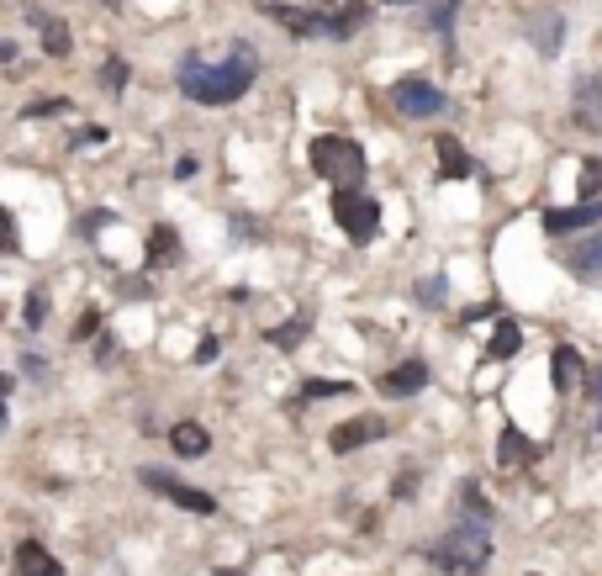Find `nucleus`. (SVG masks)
Masks as SVG:
<instances>
[{
  "label": "nucleus",
  "mask_w": 602,
  "mask_h": 576,
  "mask_svg": "<svg viewBox=\"0 0 602 576\" xmlns=\"http://www.w3.org/2000/svg\"><path fill=\"white\" fill-rule=\"evenodd\" d=\"M254 69H259V59H254V48H233V59H217V64H206V59H185L180 64V90L191 101H201V106H233L243 90L254 85Z\"/></svg>",
  "instance_id": "nucleus-1"
},
{
  "label": "nucleus",
  "mask_w": 602,
  "mask_h": 576,
  "mask_svg": "<svg viewBox=\"0 0 602 576\" xmlns=\"http://www.w3.org/2000/svg\"><path fill=\"white\" fill-rule=\"evenodd\" d=\"M428 555L444 576H481L492 561V534H486V524H455Z\"/></svg>",
  "instance_id": "nucleus-2"
},
{
  "label": "nucleus",
  "mask_w": 602,
  "mask_h": 576,
  "mask_svg": "<svg viewBox=\"0 0 602 576\" xmlns=\"http://www.w3.org/2000/svg\"><path fill=\"white\" fill-rule=\"evenodd\" d=\"M312 170L333 180L338 191H360V180H365V148L354 143V138H312Z\"/></svg>",
  "instance_id": "nucleus-3"
},
{
  "label": "nucleus",
  "mask_w": 602,
  "mask_h": 576,
  "mask_svg": "<svg viewBox=\"0 0 602 576\" xmlns=\"http://www.w3.org/2000/svg\"><path fill=\"white\" fill-rule=\"evenodd\" d=\"M333 217L354 244H370L381 233V201L365 196V191H333Z\"/></svg>",
  "instance_id": "nucleus-4"
},
{
  "label": "nucleus",
  "mask_w": 602,
  "mask_h": 576,
  "mask_svg": "<svg viewBox=\"0 0 602 576\" xmlns=\"http://www.w3.org/2000/svg\"><path fill=\"white\" fill-rule=\"evenodd\" d=\"M391 106H397L402 117H412V122H428V117H439L449 101H444L439 85H428V80H418V74H412V80H397V85H391Z\"/></svg>",
  "instance_id": "nucleus-5"
},
{
  "label": "nucleus",
  "mask_w": 602,
  "mask_h": 576,
  "mask_svg": "<svg viewBox=\"0 0 602 576\" xmlns=\"http://www.w3.org/2000/svg\"><path fill=\"white\" fill-rule=\"evenodd\" d=\"M143 487H148V492H159V497H169V503H175V508H185V513H217L212 492L185 487V481H175L169 471H154V466H148V471H143Z\"/></svg>",
  "instance_id": "nucleus-6"
},
{
  "label": "nucleus",
  "mask_w": 602,
  "mask_h": 576,
  "mask_svg": "<svg viewBox=\"0 0 602 576\" xmlns=\"http://www.w3.org/2000/svg\"><path fill=\"white\" fill-rule=\"evenodd\" d=\"M365 16H370L365 0H328V11H317V22H323L328 37H349L365 27Z\"/></svg>",
  "instance_id": "nucleus-7"
},
{
  "label": "nucleus",
  "mask_w": 602,
  "mask_h": 576,
  "mask_svg": "<svg viewBox=\"0 0 602 576\" xmlns=\"http://www.w3.org/2000/svg\"><path fill=\"white\" fill-rule=\"evenodd\" d=\"M381 434H386V423L375 418V413H365V418H349V423H338V429L328 434V444H333V455H349V450H360V444L381 439Z\"/></svg>",
  "instance_id": "nucleus-8"
},
{
  "label": "nucleus",
  "mask_w": 602,
  "mask_h": 576,
  "mask_svg": "<svg viewBox=\"0 0 602 576\" xmlns=\"http://www.w3.org/2000/svg\"><path fill=\"white\" fill-rule=\"evenodd\" d=\"M597 201H581V207H550L544 212V233H576V228H597Z\"/></svg>",
  "instance_id": "nucleus-9"
},
{
  "label": "nucleus",
  "mask_w": 602,
  "mask_h": 576,
  "mask_svg": "<svg viewBox=\"0 0 602 576\" xmlns=\"http://www.w3.org/2000/svg\"><path fill=\"white\" fill-rule=\"evenodd\" d=\"M423 381H428V365L407 360V365H397V370H386V376H381V392L386 397H412V392H423Z\"/></svg>",
  "instance_id": "nucleus-10"
},
{
  "label": "nucleus",
  "mask_w": 602,
  "mask_h": 576,
  "mask_svg": "<svg viewBox=\"0 0 602 576\" xmlns=\"http://www.w3.org/2000/svg\"><path fill=\"white\" fill-rule=\"evenodd\" d=\"M16 576H64V566L37 545V540H22L16 545Z\"/></svg>",
  "instance_id": "nucleus-11"
},
{
  "label": "nucleus",
  "mask_w": 602,
  "mask_h": 576,
  "mask_svg": "<svg viewBox=\"0 0 602 576\" xmlns=\"http://www.w3.org/2000/svg\"><path fill=\"white\" fill-rule=\"evenodd\" d=\"M169 444H175V455L196 460V455L212 450V434H206L201 423H175V429H169Z\"/></svg>",
  "instance_id": "nucleus-12"
},
{
  "label": "nucleus",
  "mask_w": 602,
  "mask_h": 576,
  "mask_svg": "<svg viewBox=\"0 0 602 576\" xmlns=\"http://www.w3.org/2000/svg\"><path fill=\"white\" fill-rule=\"evenodd\" d=\"M265 16H275L286 32H301V37H312V32H323V22H317V11H296V6H280V0H270Z\"/></svg>",
  "instance_id": "nucleus-13"
},
{
  "label": "nucleus",
  "mask_w": 602,
  "mask_h": 576,
  "mask_svg": "<svg viewBox=\"0 0 602 576\" xmlns=\"http://www.w3.org/2000/svg\"><path fill=\"white\" fill-rule=\"evenodd\" d=\"M32 27H37V37H43V48L53 53V59H64V53H69V27L59 22V16L32 11Z\"/></svg>",
  "instance_id": "nucleus-14"
},
{
  "label": "nucleus",
  "mask_w": 602,
  "mask_h": 576,
  "mask_svg": "<svg viewBox=\"0 0 602 576\" xmlns=\"http://www.w3.org/2000/svg\"><path fill=\"white\" fill-rule=\"evenodd\" d=\"M439 175H444V180H465V175H470V154H465L455 138H439Z\"/></svg>",
  "instance_id": "nucleus-15"
},
{
  "label": "nucleus",
  "mask_w": 602,
  "mask_h": 576,
  "mask_svg": "<svg viewBox=\"0 0 602 576\" xmlns=\"http://www.w3.org/2000/svg\"><path fill=\"white\" fill-rule=\"evenodd\" d=\"M576 101H581L576 117L597 127V122H602V80H581V85H576Z\"/></svg>",
  "instance_id": "nucleus-16"
},
{
  "label": "nucleus",
  "mask_w": 602,
  "mask_h": 576,
  "mask_svg": "<svg viewBox=\"0 0 602 576\" xmlns=\"http://www.w3.org/2000/svg\"><path fill=\"white\" fill-rule=\"evenodd\" d=\"M571 270L581 275V281H602V233L592 238L587 249H576V254H571Z\"/></svg>",
  "instance_id": "nucleus-17"
},
{
  "label": "nucleus",
  "mask_w": 602,
  "mask_h": 576,
  "mask_svg": "<svg viewBox=\"0 0 602 576\" xmlns=\"http://www.w3.org/2000/svg\"><path fill=\"white\" fill-rule=\"evenodd\" d=\"M576 376H581V355H576L571 344H560L555 349V392H571Z\"/></svg>",
  "instance_id": "nucleus-18"
},
{
  "label": "nucleus",
  "mask_w": 602,
  "mask_h": 576,
  "mask_svg": "<svg viewBox=\"0 0 602 576\" xmlns=\"http://www.w3.org/2000/svg\"><path fill=\"white\" fill-rule=\"evenodd\" d=\"M518 344H523L518 323H502V328L492 333V344H486V360H513V355H518Z\"/></svg>",
  "instance_id": "nucleus-19"
},
{
  "label": "nucleus",
  "mask_w": 602,
  "mask_h": 576,
  "mask_svg": "<svg viewBox=\"0 0 602 576\" xmlns=\"http://www.w3.org/2000/svg\"><path fill=\"white\" fill-rule=\"evenodd\" d=\"M529 444H523V434L518 429H502V444H497V460L502 466H529Z\"/></svg>",
  "instance_id": "nucleus-20"
},
{
  "label": "nucleus",
  "mask_w": 602,
  "mask_h": 576,
  "mask_svg": "<svg viewBox=\"0 0 602 576\" xmlns=\"http://www.w3.org/2000/svg\"><path fill=\"white\" fill-rule=\"evenodd\" d=\"M328 397H349V381H307L301 402H328Z\"/></svg>",
  "instance_id": "nucleus-21"
},
{
  "label": "nucleus",
  "mask_w": 602,
  "mask_h": 576,
  "mask_svg": "<svg viewBox=\"0 0 602 576\" xmlns=\"http://www.w3.org/2000/svg\"><path fill=\"white\" fill-rule=\"evenodd\" d=\"M576 191H581V201H597L602 196V164L597 159L581 164V185H576Z\"/></svg>",
  "instance_id": "nucleus-22"
},
{
  "label": "nucleus",
  "mask_w": 602,
  "mask_h": 576,
  "mask_svg": "<svg viewBox=\"0 0 602 576\" xmlns=\"http://www.w3.org/2000/svg\"><path fill=\"white\" fill-rule=\"evenodd\" d=\"M175 249H180V238L169 233V228H154V233H148V259H154V265H159L164 254H175Z\"/></svg>",
  "instance_id": "nucleus-23"
},
{
  "label": "nucleus",
  "mask_w": 602,
  "mask_h": 576,
  "mask_svg": "<svg viewBox=\"0 0 602 576\" xmlns=\"http://www.w3.org/2000/svg\"><path fill=\"white\" fill-rule=\"evenodd\" d=\"M534 43H539L544 53L560 48V16H550V22H534Z\"/></svg>",
  "instance_id": "nucleus-24"
},
{
  "label": "nucleus",
  "mask_w": 602,
  "mask_h": 576,
  "mask_svg": "<svg viewBox=\"0 0 602 576\" xmlns=\"http://www.w3.org/2000/svg\"><path fill=\"white\" fill-rule=\"evenodd\" d=\"M22 323H27V328H43V323H48V296H43V291H32V296H27Z\"/></svg>",
  "instance_id": "nucleus-25"
},
{
  "label": "nucleus",
  "mask_w": 602,
  "mask_h": 576,
  "mask_svg": "<svg viewBox=\"0 0 602 576\" xmlns=\"http://www.w3.org/2000/svg\"><path fill=\"white\" fill-rule=\"evenodd\" d=\"M307 328H312L307 318H296V323H286V328H275L270 344H301V339H307Z\"/></svg>",
  "instance_id": "nucleus-26"
},
{
  "label": "nucleus",
  "mask_w": 602,
  "mask_h": 576,
  "mask_svg": "<svg viewBox=\"0 0 602 576\" xmlns=\"http://www.w3.org/2000/svg\"><path fill=\"white\" fill-rule=\"evenodd\" d=\"M59 111H69L64 96H43V101H32V106H27V117H59Z\"/></svg>",
  "instance_id": "nucleus-27"
},
{
  "label": "nucleus",
  "mask_w": 602,
  "mask_h": 576,
  "mask_svg": "<svg viewBox=\"0 0 602 576\" xmlns=\"http://www.w3.org/2000/svg\"><path fill=\"white\" fill-rule=\"evenodd\" d=\"M101 85H106V90H122V85H127V64L111 59V64L101 69Z\"/></svg>",
  "instance_id": "nucleus-28"
},
{
  "label": "nucleus",
  "mask_w": 602,
  "mask_h": 576,
  "mask_svg": "<svg viewBox=\"0 0 602 576\" xmlns=\"http://www.w3.org/2000/svg\"><path fill=\"white\" fill-rule=\"evenodd\" d=\"M96 328H101V318H96V312H85V318L74 323V339H90V333H96Z\"/></svg>",
  "instance_id": "nucleus-29"
},
{
  "label": "nucleus",
  "mask_w": 602,
  "mask_h": 576,
  "mask_svg": "<svg viewBox=\"0 0 602 576\" xmlns=\"http://www.w3.org/2000/svg\"><path fill=\"white\" fill-rule=\"evenodd\" d=\"M217 355H222V344H217V339H201V349H196V360H201V365H212Z\"/></svg>",
  "instance_id": "nucleus-30"
},
{
  "label": "nucleus",
  "mask_w": 602,
  "mask_h": 576,
  "mask_svg": "<svg viewBox=\"0 0 602 576\" xmlns=\"http://www.w3.org/2000/svg\"><path fill=\"white\" fill-rule=\"evenodd\" d=\"M465 508H476V513H486V497H481L476 487H465Z\"/></svg>",
  "instance_id": "nucleus-31"
},
{
  "label": "nucleus",
  "mask_w": 602,
  "mask_h": 576,
  "mask_svg": "<svg viewBox=\"0 0 602 576\" xmlns=\"http://www.w3.org/2000/svg\"><path fill=\"white\" fill-rule=\"evenodd\" d=\"M0 228H6V249H16V217H11V212L0 217Z\"/></svg>",
  "instance_id": "nucleus-32"
},
{
  "label": "nucleus",
  "mask_w": 602,
  "mask_h": 576,
  "mask_svg": "<svg viewBox=\"0 0 602 576\" xmlns=\"http://www.w3.org/2000/svg\"><path fill=\"white\" fill-rule=\"evenodd\" d=\"M592 397H602V370H597V376H592Z\"/></svg>",
  "instance_id": "nucleus-33"
},
{
  "label": "nucleus",
  "mask_w": 602,
  "mask_h": 576,
  "mask_svg": "<svg viewBox=\"0 0 602 576\" xmlns=\"http://www.w3.org/2000/svg\"><path fill=\"white\" fill-rule=\"evenodd\" d=\"M597 434H602V413H597Z\"/></svg>",
  "instance_id": "nucleus-34"
},
{
  "label": "nucleus",
  "mask_w": 602,
  "mask_h": 576,
  "mask_svg": "<svg viewBox=\"0 0 602 576\" xmlns=\"http://www.w3.org/2000/svg\"><path fill=\"white\" fill-rule=\"evenodd\" d=\"M222 576H238V571H222Z\"/></svg>",
  "instance_id": "nucleus-35"
}]
</instances>
